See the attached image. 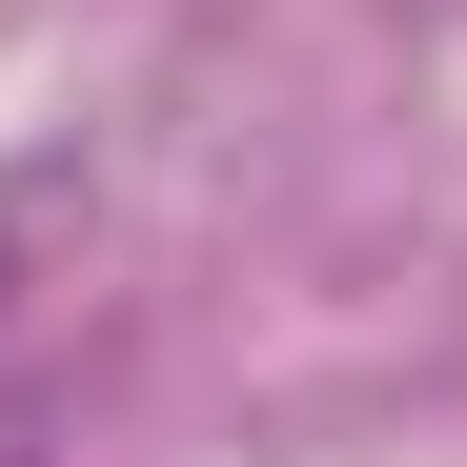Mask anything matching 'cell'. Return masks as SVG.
Wrapping results in <instances>:
<instances>
[{
	"instance_id": "6da1fadb",
	"label": "cell",
	"mask_w": 467,
	"mask_h": 467,
	"mask_svg": "<svg viewBox=\"0 0 467 467\" xmlns=\"http://www.w3.org/2000/svg\"><path fill=\"white\" fill-rule=\"evenodd\" d=\"M0 265H21V244H0Z\"/></svg>"
}]
</instances>
